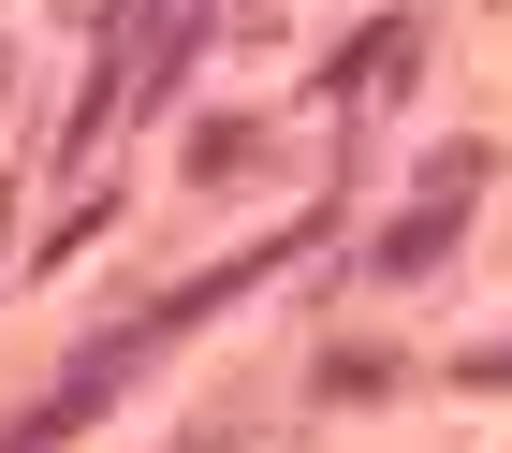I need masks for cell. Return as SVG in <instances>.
<instances>
[{"instance_id": "2", "label": "cell", "mask_w": 512, "mask_h": 453, "mask_svg": "<svg viewBox=\"0 0 512 453\" xmlns=\"http://www.w3.org/2000/svg\"><path fill=\"white\" fill-rule=\"evenodd\" d=\"M249 161H264V132H249V117H205V132H191V176H249Z\"/></svg>"}, {"instance_id": "3", "label": "cell", "mask_w": 512, "mask_h": 453, "mask_svg": "<svg viewBox=\"0 0 512 453\" xmlns=\"http://www.w3.org/2000/svg\"><path fill=\"white\" fill-rule=\"evenodd\" d=\"M176 453H235V424H191V439H176Z\"/></svg>"}, {"instance_id": "4", "label": "cell", "mask_w": 512, "mask_h": 453, "mask_svg": "<svg viewBox=\"0 0 512 453\" xmlns=\"http://www.w3.org/2000/svg\"><path fill=\"white\" fill-rule=\"evenodd\" d=\"M0 220H15V205H0Z\"/></svg>"}, {"instance_id": "1", "label": "cell", "mask_w": 512, "mask_h": 453, "mask_svg": "<svg viewBox=\"0 0 512 453\" xmlns=\"http://www.w3.org/2000/svg\"><path fill=\"white\" fill-rule=\"evenodd\" d=\"M469 176H483V161H439V190H425V205L381 234V278H425L439 249H454V205H469Z\"/></svg>"}]
</instances>
